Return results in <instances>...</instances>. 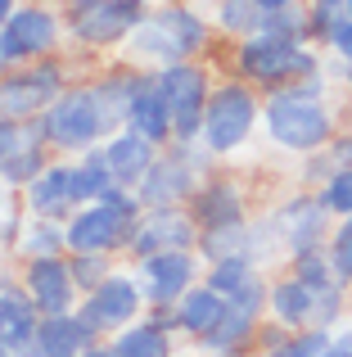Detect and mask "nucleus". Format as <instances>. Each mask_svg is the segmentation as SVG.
I'll list each match as a JSON object with an SVG mask.
<instances>
[{
  "mask_svg": "<svg viewBox=\"0 0 352 357\" xmlns=\"http://www.w3.org/2000/svg\"><path fill=\"white\" fill-rule=\"evenodd\" d=\"M141 73L131 68H113L99 73L86 86H63L59 100L36 118L45 145L54 154H86V149L104 145L113 131L127 127V100Z\"/></svg>",
  "mask_w": 352,
  "mask_h": 357,
  "instance_id": "f257e3e1",
  "label": "nucleus"
},
{
  "mask_svg": "<svg viewBox=\"0 0 352 357\" xmlns=\"http://www.w3.org/2000/svg\"><path fill=\"white\" fill-rule=\"evenodd\" d=\"M262 127L266 140L285 154H317L326 149L330 140L339 136L335 131V114L326 109V100H312L303 96L298 86H280V91H266L262 96Z\"/></svg>",
  "mask_w": 352,
  "mask_h": 357,
  "instance_id": "f03ea898",
  "label": "nucleus"
},
{
  "mask_svg": "<svg viewBox=\"0 0 352 357\" xmlns=\"http://www.w3.org/2000/svg\"><path fill=\"white\" fill-rule=\"evenodd\" d=\"M203 50H208V23H203L199 9H190V5L154 9V14H145L141 23H136V32L127 36V54H131L136 63H150V68L185 63Z\"/></svg>",
  "mask_w": 352,
  "mask_h": 357,
  "instance_id": "7ed1b4c3",
  "label": "nucleus"
},
{
  "mask_svg": "<svg viewBox=\"0 0 352 357\" xmlns=\"http://www.w3.org/2000/svg\"><path fill=\"white\" fill-rule=\"evenodd\" d=\"M321 73V54L312 41H289V36L253 32L235 45V77L257 91H280L294 82H307Z\"/></svg>",
  "mask_w": 352,
  "mask_h": 357,
  "instance_id": "20e7f679",
  "label": "nucleus"
},
{
  "mask_svg": "<svg viewBox=\"0 0 352 357\" xmlns=\"http://www.w3.org/2000/svg\"><path fill=\"white\" fill-rule=\"evenodd\" d=\"M257 122H262V96H257V86H248V82H239V77H226V82H217L212 96H208L199 140L217 158H230L248 145Z\"/></svg>",
  "mask_w": 352,
  "mask_h": 357,
  "instance_id": "39448f33",
  "label": "nucleus"
},
{
  "mask_svg": "<svg viewBox=\"0 0 352 357\" xmlns=\"http://www.w3.org/2000/svg\"><path fill=\"white\" fill-rule=\"evenodd\" d=\"M163 86V100L172 109V140L176 145H194L203 136V109H208V96H212V82H208V68L194 59L185 63H163L154 68Z\"/></svg>",
  "mask_w": 352,
  "mask_h": 357,
  "instance_id": "423d86ee",
  "label": "nucleus"
},
{
  "mask_svg": "<svg viewBox=\"0 0 352 357\" xmlns=\"http://www.w3.org/2000/svg\"><path fill=\"white\" fill-rule=\"evenodd\" d=\"M63 91V63L36 59L0 73V118L9 122H36Z\"/></svg>",
  "mask_w": 352,
  "mask_h": 357,
  "instance_id": "0eeeda50",
  "label": "nucleus"
},
{
  "mask_svg": "<svg viewBox=\"0 0 352 357\" xmlns=\"http://www.w3.org/2000/svg\"><path fill=\"white\" fill-rule=\"evenodd\" d=\"M145 312H150V303H145L141 280H136V271H122V267H118L104 285H95L90 294H81V303H77V317L95 331V340L118 335L122 326L141 321Z\"/></svg>",
  "mask_w": 352,
  "mask_h": 357,
  "instance_id": "6e6552de",
  "label": "nucleus"
},
{
  "mask_svg": "<svg viewBox=\"0 0 352 357\" xmlns=\"http://www.w3.org/2000/svg\"><path fill=\"white\" fill-rule=\"evenodd\" d=\"M141 213L122 208L113 199H95L81 204L63 231H68V253H127V240H131Z\"/></svg>",
  "mask_w": 352,
  "mask_h": 357,
  "instance_id": "1a4fd4ad",
  "label": "nucleus"
},
{
  "mask_svg": "<svg viewBox=\"0 0 352 357\" xmlns=\"http://www.w3.org/2000/svg\"><path fill=\"white\" fill-rule=\"evenodd\" d=\"M63 41V23L54 9L41 5H18L9 14V23L0 27V54H5V68H18V63H36L50 59Z\"/></svg>",
  "mask_w": 352,
  "mask_h": 357,
  "instance_id": "9d476101",
  "label": "nucleus"
},
{
  "mask_svg": "<svg viewBox=\"0 0 352 357\" xmlns=\"http://www.w3.org/2000/svg\"><path fill=\"white\" fill-rule=\"evenodd\" d=\"M145 14L150 9L127 5V0H81V5H72L68 32L86 50H109V45H122Z\"/></svg>",
  "mask_w": 352,
  "mask_h": 357,
  "instance_id": "9b49d317",
  "label": "nucleus"
},
{
  "mask_svg": "<svg viewBox=\"0 0 352 357\" xmlns=\"http://www.w3.org/2000/svg\"><path fill=\"white\" fill-rule=\"evenodd\" d=\"M199 267L203 258L194 249H168V253H150V258H136V280L145 289V303L150 307H172L185 289L199 285Z\"/></svg>",
  "mask_w": 352,
  "mask_h": 357,
  "instance_id": "f8f14e48",
  "label": "nucleus"
},
{
  "mask_svg": "<svg viewBox=\"0 0 352 357\" xmlns=\"http://www.w3.org/2000/svg\"><path fill=\"white\" fill-rule=\"evenodd\" d=\"M18 280H23V289L32 294V303L41 307V317L77 312V303H81V289H77V276H72L68 253H59V258H32V262H23Z\"/></svg>",
  "mask_w": 352,
  "mask_h": 357,
  "instance_id": "ddd939ff",
  "label": "nucleus"
},
{
  "mask_svg": "<svg viewBox=\"0 0 352 357\" xmlns=\"http://www.w3.org/2000/svg\"><path fill=\"white\" fill-rule=\"evenodd\" d=\"M194 244H199V222L190 218V208H145L127 240V258L136 262L168 249H194Z\"/></svg>",
  "mask_w": 352,
  "mask_h": 357,
  "instance_id": "4468645a",
  "label": "nucleus"
},
{
  "mask_svg": "<svg viewBox=\"0 0 352 357\" xmlns=\"http://www.w3.org/2000/svg\"><path fill=\"white\" fill-rule=\"evenodd\" d=\"M271 218H275V227H280V240H285V249H289V258L303 253V249H326L330 231H335L330 227L335 213H330L326 204H321V195H312V190L285 199Z\"/></svg>",
  "mask_w": 352,
  "mask_h": 357,
  "instance_id": "2eb2a0df",
  "label": "nucleus"
},
{
  "mask_svg": "<svg viewBox=\"0 0 352 357\" xmlns=\"http://www.w3.org/2000/svg\"><path fill=\"white\" fill-rule=\"evenodd\" d=\"M23 204L32 218H45V222H68L72 213L81 208L77 199V181H72V158H50V167H45L41 176H36L32 185L23 190Z\"/></svg>",
  "mask_w": 352,
  "mask_h": 357,
  "instance_id": "dca6fc26",
  "label": "nucleus"
},
{
  "mask_svg": "<svg viewBox=\"0 0 352 357\" xmlns=\"http://www.w3.org/2000/svg\"><path fill=\"white\" fill-rule=\"evenodd\" d=\"M190 218L199 222V231L208 227H230V222H248V199H244V185L235 176H203L199 190L190 195Z\"/></svg>",
  "mask_w": 352,
  "mask_h": 357,
  "instance_id": "f3484780",
  "label": "nucleus"
},
{
  "mask_svg": "<svg viewBox=\"0 0 352 357\" xmlns=\"http://www.w3.org/2000/svg\"><path fill=\"white\" fill-rule=\"evenodd\" d=\"M168 312H172V331L181 335L185 344H199L221 326V317H226V294H217L208 280H199L194 289H185V294L176 298Z\"/></svg>",
  "mask_w": 352,
  "mask_h": 357,
  "instance_id": "a211bd4d",
  "label": "nucleus"
},
{
  "mask_svg": "<svg viewBox=\"0 0 352 357\" xmlns=\"http://www.w3.org/2000/svg\"><path fill=\"white\" fill-rule=\"evenodd\" d=\"M127 127L150 136L154 145H163V149L172 145V109H168V100H163V86H159V77H154V68L136 77L131 100H127Z\"/></svg>",
  "mask_w": 352,
  "mask_h": 357,
  "instance_id": "6ab92c4d",
  "label": "nucleus"
},
{
  "mask_svg": "<svg viewBox=\"0 0 352 357\" xmlns=\"http://www.w3.org/2000/svg\"><path fill=\"white\" fill-rule=\"evenodd\" d=\"M113 340L118 357H181L176 353V331H172V312L168 307H150L141 321L122 326Z\"/></svg>",
  "mask_w": 352,
  "mask_h": 357,
  "instance_id": "aec40b11",
  "label": "nucleus"
},
{
  "mask_svg": "<svg viewBox=\"0 0 352 357\" xmlns=\"http://www.w3.org/2000/svg\"><path fill=\"white\" fill-rule=\"evenodd\" d=\"M41 307L32 303V294L23 289V280H5L0 285V344L9 353H23L36 344V331H41Z\"/></svg>",
  "mask_w": 352,
  "mask_h": 357,
  "instance_id": "412c9836",
  "label": "nucleus"
},
{
  "mask_svg": "<svg viewBox=\"0 0 352 357\" xmlns=\"http://www.w3.org/2000/svg\"><path fill=\"white\" fill-rule=\"evenodd\" d=\"M266 317H253V312H244V307L226 303L221 326L208 335V340L194 344V353L199 357H257V326Z\"/></svg>",
  "mask_w": 352,
  "mask_h": 357,
  "instance_id": "4be33fe9",
  "label": "nucleus"
},
{
  "mask_svg": "<svg viewBox=\"0 0 352 357\" xmlns=\"http://www.w3.org/2000/svg\"><path fill=\"white\" fill-rule=\"evenodd\" d=\"M104 154H109V167H113L118 181L136 190V185L145 181V172L154 167V158L163 154V145H154L150 136H141V131L122 127V131H113V136L104 140Z\"/></svg>",
  "mask_w": 352,
  "mask_h": 357,
  "instance_id": "5701e85b",
  "label": "nucleus"
},
{
  "mask_svg": "<svg viewBox=\"0 0 352 357\" xmlns=\"http://www.w3.org/2000/svg\"><path fill=\"white\" fill-rule=\"evenodd\" d=\"M271 321H280L285 331H317V294L303 285L294 271L271 280V307H266Z\"/></svg>",
  "mask_w": 352,
  "mask_h": 357,
  "instance_id": "b1692460",
  "label": "nucleus"
},
{
  "mask_svg": "<svg viewBox=\"0 0 352 357\" xmlns=\"http://www.w3.org/2000/svg\"><path fill=\"white\" fill-rule=\"evenodd\" d=\"M50 158H54V149L45 145L41 127H36V122H27L23 145H18V149H9V154L0 158V181H5V185H14V190H27V185H32L36 176L45 172V167H50Z\"/></svg>",
  "mask_w": 352,
  "mask_h": 357,
  "instance_id": "393cba45",
  "label": "nucleus"
},
{
  "mask_svg": "<svg viewBox=\"0 0 352 357\" xmlns=\"http://www.w3.org/2000/svg\"><path fill=\"white\" fill-rule=\"evenodd\" d=\"M90 344H95V331H90L77 312H59V317H45L41 321L32 349L41 357H81Z\"/></svg>",
  "mask_w": 352,
  "mask_h": 357,
  "instance_id": "a878e982",
  "label": "nucleus"
},
{
  "mask_svg": "<svg viewBox=\"0 0 352 357\" xmlns=\"http://www.w3.org/2000/svg\"><path fill=\"white\" fill-rule=\"evenodd\" d=\"M72 181H77V199L81 204H95V199H104V195H113L118 185H122L113 176V167H109L104 145H95V149H86V154L72 158Z\"/></svg>",
  "mask_w": 352,
  "mask_h": 357,
  "instance_id": "bb28decb",
  "label": "nucleus"
},
{
  "mask_svg": "<svg viewBox=\"0 0 352 357\" xmlns=\"http://www.w3.org/2000/svg\"><path fill=\"white\" fill-rule=\"evenodd\" d=\"M14 253L23 262H32V258H59V253H68V231H63V222L32 218V222H23V231H18Z\"/></svg>",
  "mask_w": 352,
  "mask_h": 357,
  "instance_id": "cd10ccee",
  "label": "nucleus"
},
{
  "mask_svg": "<svg viewBox=\"0 0 352 357\" xmlns=\"http://www.w3.org/2000/svg\"><path fill=\"white\" fill-rule=\"evenodd\" d=\"M248 249V222H230V227H208L199 231V244H194V253L203 258V267L208 262H221V258H235V253Z\"/></svg>",
  "mask_w": 352,
  "mask_h": 357,
  "instance_id": "c85d7f7f",
  "label": "nucleus"
},
{
  "mask_svg": "<svg viewBox=\"0 0 352 357\" xmlns=\"http://www.w3.org/2000/svg\"><path fill=\"white\" fill-rule=\"evenodd\" d=\"M262 14L266 9L257 5V0H217V27L226 36H235V41L262 32Z\"/></svg>",
  "mask_w": 352,
  "mask_h": 357,
  "instance_id": "c756f323",
  "label": "nucleus"
},
{
  "mask_svg": "<svg viewBox=\"0 0 352 357\" xmlns=\"http://www.w3.org/2000/svg\"><path fill=\"white\" fill-rule=\"evenodd\" d=\"M257 262L248 258V253H235V258H221V262H208V267H203V280H208L212 289H217V294H235L239 285H248V280L257 276Z\"/></svg>",
  "mask_w": 352,
  "mask_h": 357,
  "instance_id": "7c9ffc66",
  "label": "nucleus"
},
{
  "mask_svg": "<svg viewBox=\"0 0 352 357\" xmlns=\"http://www.w3.org/2000/svg\"><path fill=\"white\" fill-rule=\"evenodd\" d=\"M335 340V331H289L275 349L257 353V357H321Z\"/></svg>",
  "mask_w": 352,
  "mask_h": 357,
  "instance_id": "2f4dec72",
  "label": "nucleus"
},
{
  "mask_svg": "<svg viewBox=\"0 0 352 357\" xmlns=\"http://www.w3.org/2000/svg\"><path fill=\"white\" fill-rule=\"evenodd\" d=\"M72 262V276H77V289L81 294H90L95 285H104L109 276H113V253H68Z\"/></svg>",
  "mask_w": 352,
  "mask_h": 357,
  "instance_id": "473e14b6",
  "label": "nucleus"
},
{
  "mask_svg": "<svg viewBox=\"0 0 352 357\" xmlns=\"http://www.w3.org/2000/svg\"><path fill=\"white\" fill-rule=\"evenodd\" d=\"M321 204H326L335 218H352V167H339V172H330L326 185H317Z\"/></svg>",
  "mask_w": 352,
  "mask_h": 357,
  "instance_id": "72a5a7b5",
  "label": "nucleus"
},
{
  "mask_svg": "<svg viewBox=\"0 0 352 357\" xmlns=\"http://www.w3.org/2000/svg\"><path fill=\"white\" fill-rule=\"evenodd\" d=\"M326 253H330V262H335L339 280H344V285H352V218H339V222H335Z\"/></svg>",
  "mask_w": 352,
  "mask_h": 357,
  "instance_id": "f704fd0d",
  "label": "nucleus"
},
{
  "mask_svg": "<svg viewBox=\"0 0 352 357\" xmlns=\"http://www.w3.org/2000/svg\"><path fill=\"white\" fill-rule=\"evenodd\" d=\"M326 45H330V50H335L344 63H352V14H344V18L335 23V32L326 36Z\"/></svg>",
  "mask_w": 352,
  "mask_h": 357,
  "instance_id": "c9c22d12",
  "label": "nucleus"
},
{
  "mask_svg": "<svg viewBox=\"0 0 352 357\" xmlns=\"http://www.w3.org/2000/svg\"><path fill=\"white\" fill-rule=\"evenodd\" d=\"M23 136H27V122H9V118H0V158H5L9 149L23 145Z\"/></svg>",
  "mask_w": 352,
  "mask_h": 357,
  "instance_id": "e433bc0d",
  "label": "nucleus"
},
{
  "mask_svg": "<svg viewBox=\"0 0 352 357\" xmlns=\"http://www.w3.org/2000/svg\"><path fill=\"white\" fill-rule=\"evenodd\" d=\"M335 344H339V349H348V357H352V321H348V317L335 326Z\"/></svg>",
  "mask_w": 352,
  "mask_h": 357,
  "instance_id": "4c0bfd02",
  "label": "nucleus"
},
{
  "mask_svg": "<svg viewBox=\"0 0 352 357\" xmlns=\"http://www.w3.org/2000/svg\"><path fill=\"white\" fill-rule=\"evenodd\" d=\"M81 357H118V349H113V340H95Z\"/></svg>",
  "mask_w": 352,
  "mask_h": 357,
  "instance_id": "58836bf2",
  "label": "nucleus"
},
{
  "mask_svg": "<svg viewBox=\"0 0 352 357\" xmlns=\"http://www.w3.org/2000/svg\"><path fill=\"white\" fill-rule=\"evenodd\" d=\"M307 9H317V14H344V0H307Z\"/></svg>",
  "mask_w": 352,
  "mask_h": 357,
  "instance_id": "ea45409f",
  "label": "nucleus"
},
{
  "mask_svg": "<svg viewBox=\"0 0 352 357\" xmlns=\"http://www.w3.org/2000/svg\"><path fill=\"white\" fill-rule=\"evenodd\" d=\"M14 9H18V0H0V27L9 23V14H14Z\"/></svg>",
  "mask_w": 352,
  "mask_h": 357,
  "instance_id": "a19ab883",
  "label": "nucleus"
},
{
  "mask_svg": "<svg viewBox=\"0 0 352 357\" xmlns=\"http://www.w3.org/2000/svg\"><path fill=\"white\" fill-rule=\"evenodd\" d=\"M262 9H285V5H298V0H257Z\"/></svg>",
  "mask_w": 352,
  "mask_h": 357,
  "instance_id": "79ce46f5",
  "label": "nucleus"
},
{
  "mask_svg": "<svg viewBox=\"0 0 352 357\" xmlns=\"http://www.w3.org/2000/svg\"><path fill=\"white\" fill-rule=\"evenodd\" d=\"M344 82H348V91H352V63H344Z\"/></svg>",
  "mask_w": 352,
  "mask_h": 357,
  "instance_id": "37998d69",
  "label": "nucleus"
},
{
  "mask_svg": "<svg viewBox=\"0 0 352 357\" xmlns=\"http://www.w3.org/2000/svg\"><path fill=\"white\" fill-rule=\"evenodd\" d=\"M14 357H41V353H36V349H23V353H14Z\"/></svg>",
  "mask_w": 352,
  "mask_h": 357,
  "instance_id": "c03bdc74",
  "label": "nucleus"
},
{
  "mask_svg": "<svg viewBox=\"0 0 352 357\" xmlns=\"http://www.w3.org/2000/svg\"><path fill=\"white\" fill-rule=\"evenodd\" d=\"M127 5H141L145 9V5H154V0H127Z\"/></svg>",
  "mask_w": 352,
  "mask_h": 357,
  "instance_id": "a18cd8bd",
  "label": "nucleus"
},
{
  "mask_svg": "<svg viewBox=\"0 0 352 357\" xmlns=\"http://www.w3.org/2000/svg\"><path fill=\"white\" fill-rule=\"evenodd\" d=\"M0 357H14V353H9V349H5V344H0Z\"/></svg>",
  "mask_w": 352,
  "mask_h": 357,
  "instance_id": "49530a36",
  "label": "nucleus"
},
{
  "mask_svg": "<svg viewBox=\"0 0 352 357\" xmlns=\"http://www.w3.org/2000/svg\"><path fill=\"white\" fill-rule=\"evenodd\" d=\"M344 14H352V0H344Z\"/></svg>",
  "mask_w": 352,
  "mask_h": 357,
  "instance_id": "de8ad7c7",
  "label": "nucleus"
},
{
  "mask_svg": "<svg viewBox=\"0 0 352 357\" xmlns=\"http://www.w3.org/2000/svg\"><path fill=\"white\" fill-rule=\"evenodd\" d=\"M0 73H5V54H0Z\"/></svg>",
  "mask_w": 352,
  "mask_h": 357,
  "instance_id": "09e8293b",
  "label": "nucleus"
},
{
  "mask_svg": "<svg viewBox=\"0 0 352 357\" xmlns=\"http://www.w3.org/2000/svg\"><path fill=\"white\" fill-rule=\"evenodd\" d=\"M68 5H81V0H68Z\"/></svg>",
  "mask_w": 352,
  "mask_h": 357,
  "instance_id": "8fccbe9b",
  "label": "nucleus"
}]
</instances>
